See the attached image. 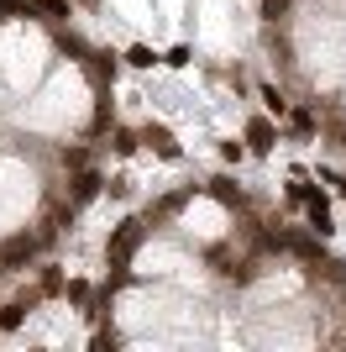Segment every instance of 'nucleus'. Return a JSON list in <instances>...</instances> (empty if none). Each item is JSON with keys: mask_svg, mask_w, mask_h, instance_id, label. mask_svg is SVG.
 <instances>
[{"mask_svg": "<svg viewBox=\"0 0 346 352\" xmlns=\"http://www.w3.org/2000/svg\"><path fill=\"white\" fill-rule=\"evenodd\" d=\"M163 63H168V69H189V63H194V53L178 43V47H168V58H163Z\"/></svg>", "mask_w": 346, "mask_h": 352, "instance_id": "aec40b11", "label": "nucleus"}, {"mask_svg": "<svg viewBox=\"0 0 346 352\" xmlns=\"http://www.w3.org/2000/svg\"><path fill=\"white\" fill-rule=\"evenodd\" d=\"M32 16H37L32 0H0V21H32Z\"/></svg>", "mask_w": 346, "mask_h": 352, "instance_id": "f8f14e48", "label": "nucleus"}, {"mask_svg": "<svg viewBox=\"0 0 346 352\" xmlns=\"http://www.w3.org/2000/svg\"><path fill=\"white\" fill-rule=\"evenodd\" d=\"M288 6H294V0H262V21H268V27H273V21H284Z\"/></svg>", "mask_w": 346, "mask_h": 352, "instance_id": "a211bd4d", "label": "nucleus"}, {"mask_svg": "<svg viewBox=\"0 0 346 352\" xmlns=\"http://www.w3.org/2000/svg\"><path fill=\"white\" fill-rule=\"evenodd\" d=\"M37 252H43V236H37V232H16V236L0 242V263H5V268H27Z\"/></svg>", "mask_w": 346, "mask_h": 352, "instance_id": "f03ea898", "label": "nucleus"}, {"mask_svg": "<svg viewBox=\"0 0 346 352\" xmlns=\"http://www.w3.org/2000/svg\"><path fill=\"white\" fill-rule=\"evenodd\" d=\"M89 294L95 289H89L84 279H63V300H69V305H89Z\"/></svg>", "mask_w": 346, "mask_h": 352, "instance_id": "dca6fc26", "label": "nucleus"}, {"mask_svg": "<svg viewBox=\"0 0 346 352\" xmlns=\"http://www.w3.org/2000/svg\"><path fill=\"white\" fill-rule=\"evenodd\" d=\"M131 190H137V184H131V174H115V179H105L100 195H111V200H131Z\"/></svg>", "mask_w": 346, "mask_h": 352, "instance_id": "2eb2a0df", "label": "nucleus"}, {"mask_svg": "<svg viewBox=\"0 0 346 352\" xmlns=\"http://www.w3.org/2000/svg\"><path fill=\"white\" fill-rule=\"evenodd\" d=\"M147 242V221L142 216H126L121 226L111 232V242H105V263H111V284H126V263L137 258V248Z\"/></svg>", "mask_w": 346, "mask_h": 352, "instance_id": "f257e3e1", "label": "nucleus"}, {"mask_svg": "<svg viewBox=\"0 0 346 352\" xmlns=\"http://www.w3.org/2000/svg\"><path fill=\"white\" fill-rule=\"evenodd\" d=\"M126 63H131V69H152V63H158V53H152L147 43H131V47H126Z\"/></svg>", "mask_w": 346, "mask_h": 352, "instance_id": "4468645a", "label": "nucleus"}, {"mask_svg": "<svg viewBox=\"0 0 346 352\" xmlns=\"http://www.w3.org/2000/svg\"><path fill=\"white\" fill-rule=\"evenodd\" d=\"M242 137H246V153H262V158H268V153L278 147V121L273 116H252Z\"/></svg>", "mask_w": 346, "mask_h": 352, "instance_id": "20e7f679", "label": "nucleus"}, {"mask_svg": "<svg viewBox=\"0 0 346 352\" xmlns=\"http://www.w3.org/2000/svg\"><path fill=\"white\" fill-rule=\"evenodd\" d=\"M137 137H142V142L152 147V153H158L163 163H178V158H184V147H178V137H173L168 126H163V121H147V126H142Z\"/></svg>", "mask_w": 346, "mask_h": 352, "instance_id": "7ed1b4c3", "label": "nucleus"}, {"mask_svg": "<svg viewBox=\"0 0 346 352\" xmlns=\"http://www.w3.org/2000/svg\"><path fill=\"white\" fill-rule=\"evenodd\" d=\"M194 200V184H184V190H173V195H163L158 206H152V221H168V216H178V210Z\"/></svg>", "mask_w": 346, "mask_h": 352, "instance_id": "1a4fd4ad", "label": "nucleus"}, {"mask_svg": "<svg viewBox=\"0 0 346 352\" xmlns=\"http://www.w3.org/2000/svg\"><path fill=\"white\" fill-rule=\"evenodd\" d=\"M111 147H115V153H121V158H131V153L142 147V137L131 132V126H111Z\"/></svg>", "mask_w": 346, "mask_h": 352, "instance_id": "9b49d317", "label": "nucleus"}, {"mask_svg": "<svg viewBox=\"0 0 346 352\" xmlns=\"http://www.w3.org/2000/svg\"><path fill=\"white\" fill-rule=\"evenodd\" d=\"M205 190L216 195V200H220V206H226V210H242V206H246L242 184H236V179H226V174H216V179H210V184H205Z\"/></svg>", "mask_w": 346, "mask_h": 352, "instance_id": "6e6552de", "label": "nucleus"}, {"mask_svg": "<svg viewBox=\"0 0 346 352\" xmlns=\"http://www.w3.org/2000/svg\"><path fill=\"white\" fill-rule=\"evenodd\" d=\"M220 158H226V163H242L246 147H242V142H220Z\"/></svg>", "mask_w": 346, "mask_h": 352, "instance_id": "5701e85b", "label": "nucleus"}, {"mask_svg": "<svg viewBox=\"0 0 346 352\" xmlns=\"http://www.w3.org/2000/svg\"><path fill=\"white\" fill-rule=\"evenodd\" d=\"M37 294H43V300H63V268H58V263H43V274H37Z\"/></svg>", "mask_w": 346, "mask_h": 352, "instance_id": "9d476101", "label": "nucleus"}, {"mask_svg": "<svg viewBox=\"0 0 346 352\" xmlns=\"http://www.w3.org/2000/svg\"><path fill=\"white\" fill-rule=\"evenodd\" d=\"M105 126H111V100H100V105H95V121H89V137H100Z\"/></svg>", "mask_w": 346, "mask_h": 352, "instance_id": "6ab92c4d", "label": "nucleus"}, {"mask_svg": "<svg viewBox=\"0 0 346 352\" xmlns=\"http://www.w3.org/2000/svg\"><path fill=\"white\" fill-rule=\"evenodd\" d=\"M89 163V147H69V153H63V168H84Z\"/></svg>", "mask_w": 346, "mask_h": 352, "instance_id": "412c9836", "label": "nucleus"}, {"mask_svg": "<svg viewBox=\"0 0 346 352\" xmlns=\"http://www.w3.org/2000/svg\"><path fill=\"white\" fill-rule=\"evenodd\" d=\"M37 300H43L37 289H21L16 300H5V305H0V331H21V321H27V310L37 305Z\"/></svg>", "mask_w": 346, "mask_h": 352, "instance_id": "39448f33", "label": "nucleus"}, {"mask_svg": "<svg viewBox=\"0 0 346 352\" xmlns=\"http://www.w3.org/2000/svg\"><path fill=\"white\" fill-rule=\"evenodd\" d=\"M304 210H310V232H320V236H331L336 226H331V200L320 190H304V200H299Z\"/></svg>", "mask_w": 346, "mask_h": 352, "instance_id": "423d86ee", "label": "nucleus"}, {"mask_svg": "<svg viewBox=\"0 0 346 352\" xmlns=\"http://www.w3.org/2000/svg\"><path fill=\"white\" fill-rule=\"evenodd\" d=\"M257 95H262V105H268V116H288V100H284V89H278V85H262Z\"/></svg>", "mask_w": 346, "mask_h": 352, "instance_id": "ddd939ff", "label": "nucleus"}, {"mask_svg": "<svg viewBox=\"0 0 346 352\" xmlns=\"http://www.w3.org/2000/svg\"><path fill=\"white\" fill-rule=\"evenodd\" d=\"M121 347V337H115V331H95V352H115Z\"/></svg>", "mask_w": 346, "mask_h": 352, "instance_id": "4be33fe9", "label": "nucleus"}, {"mask_svg": "<svg viewBox=\"0 0 346 352\" xmlns=\"http://www.w3.org/2000/svg\"><path fill=\"white\" fill-rule=\"evenodd\" d=\"M100 190H105V174H100V168H89V163H84V168H73V206H89Z\"/></svg>", "mask_w": 346, "mask_h": 352, "instance_id": "0eeeda50", "label": "nucleus"}, {"mask_svg": "<svg viewBox=\"0 0 346 352\" xmlns=\"http://www.w3.org/2000/svg\"><path fill=\"white\" fill-rule=\"evenodd\" d=\"M294 137H299V142H310V137H315V116H310V111H294Z\"/></svg>", "mask_w": 346, "mask_h": 352, "instance_id": "f3484780", "label": "nucleus"}]
</instances>
